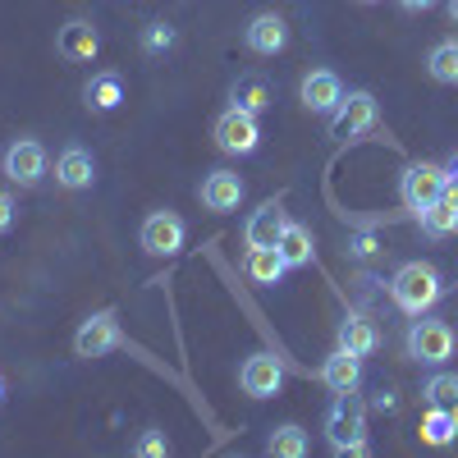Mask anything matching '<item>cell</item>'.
I'll use <instances>...</instances> for the list:
<instances>
[{
    "label": "cell",
    "mask_w": 458,
    "mask_h": 458,
    "mask_svg": "<svg viewBox=\"0 0 458 458\" xmlns=\"http://www.w3.org/2000/svg\"><path fill=\"white\" fill-rule=\"evenodd\" d=\"M440 293H445V280H440V271L431 261H408V266H399L394 280H390L394 308L408 312V317H427L440 302Z\"/></svg>",
    "instance_id": "obj_1"
},
{
    "label": "cell",
    "mask_w": 458,
    "mask_h": 458,
    "mask_svg": "<svg viewBox=\"0 0 458 458\" xmlns=\"http://www.w3.org/2000/svg\"><path fill=\"white\" fill-rule=\"evenodd\" d=\"M326 440H330L335 454H353V458L371 454V445H367V403L358 399V390L335 394V403L326 412Z\"/></svg>",
    "instance_id": "obj_2"
},
{
    "label": "cell",
    "mask_w": 458,
    "mask_h": 458,
    "mask_svg": "<svg viewBox=\"0 0 458 458\" xmlns=\"http://www.w3.org/2000/svg\"><path fill=\"white\" fill-rule=\"evenodd\" d=\"M454 349H458V335H454L449 321H440V317H417V321L408 326V358H412L417 367H445V362L454 358Z\"/></svg>",
    "instance_id": "obj_3"
},
{
    "label": "cell",
    "mask_w": 458,
    "mask_h": 458,
    "mask_svg": "<svg viewBox=\"0 0 458 458\" xmlns=\"http://www.w3.org/2000/svg\"><path fill=\"white\" fill-rule=\"evenodd\" d=\"M445 183H449V170L436 165V161H412L403 165L399 174V202L412 211V216H422L427 207H436L445 198Z\"/></svg>",
    "instance_id": "obj_4"
},
{
    "label": "cell",
    "mask_w": 458,
    "mask_h": 458,
    "mask_svg": "<svg viewBox=\"0 0 458 458\" xmlns=\"http://www.w3.org/2000/svg\"><path fill=\"white\" fill-rule=\"evenodd\" d=\"M114 349H124V330H120V317H114V308H101L92 312L79 330H73V353L79 358H106Z\"/></svg>",
    "instance_id": "obj_5"
},
{
    "label": "cell",
    "mask_w": 458,
    "mask_h": 458,
    "mask_svg": "<svg viewBox=\"0 0 458 458\" xmlns=\"http://www.w3.org/2000/svg\"><path fill=\"white\" fill-rule=\"evenodd\" d=\"M211 138H216V147L225 151V157H252V151L261 147V124H257V114L229 106L220 120H216Z\"/></svg>",
    "instance_id": "obj_6"
},
{
    "label": "cell",
    "mask_w": 458,
    "mask_h": 458,
    "mask_svg": "<svg viewBox=\"0 0 458 458\" xmlns=\"http://www.w3.org/2000/svg\"><path fill=\"white\" fill-rule=\"evenodd\" d=\"M376 120H380V110H376V97L371 92H349L335 110H330V138H339V142H349V138H362L367 129H376Z\"/></svg>",
    "instance_id": "obj_7"
},
{
    "label": "cell",
    "mask_w": 458,
    "mask_h": 458,
    "mask_svg": "<svg viewBox=\"0 0 458 458\" xmlns=\"http://www.w3.org/2000/svg\"><path fill=\"white\" fill-rule=\"evenodd\" d=\"M183 239H188V229L174 211H151L138 229V243H142L147 257H174L183 248Z\"/></svg>",
    "instance_id": "obj_8"
},
{
    "label": "cell",
    "mask_w": 458,
    "mask_h": 458,
    "mask_svg": "<svg viewBox=\"0 0 458 458\" xmlns=\"http://www.w3.org/2000/svg\"><path fill=\"white\" fill-rule=\"evenodd\" d=\"M239 390H243L248 399H276V394L284 390V367H280L271 353L243 358V367H239Z\"/></svg>",
    "instance_id": "obj_9"
},
{
    "label": "cell",
    "mask_w": 458,
    "mask_h": 458,
    "mask_svg": "<svg viewBox=\"0 0 458 458\" xmlns=\"http://www.w3.org/2000/svg\"><path fill=\"white\" fill-rule=\"evenodd\" d=\"M47 174V147L37 138H19L10 151H5V179L19 183V188H37Z\"/></svg>",
    "instance_id": "obj_10"
},
{
    "label": "cell",
    "mask_w": 458,
    "mask_h": 458,
    "mask_svg": "<svg viewBox=\"0 0 458 458\" xmlns=\"http://www.w3.org/2000/svg\"><path fill=\"white\" fill-rule=\"evenodd\" d=\"M243 179L234 174V170H211L207 179H202V188H198V198H202V207L207 211H216V216H229V211H239V202H243Z\"/></svg>",
    "instance_id": "obj_11"
},
{
    "label": "cell",
    "mask_w": 458,
    "mask_h": 458,
    "mask_svg": "<svg viewBox=\"0 0 458 458\" xmlns=\"http://www.w3.org/2000/svg\"><path fill=\"white\" fill-rule=\"evenodd\" d=\"M243 42L252 55H280L289 47V23L276 14V10H266V14H252V23L243 28Z\"/></svg>",
    "instance_id": "obj_12"
},
{
    "label": "cell",
    "mask_w": 458,
    "mask_h": 458,
    "mask_svg": "<svg viewBox=\"0 0 458 458\" xmlns=\"http://www.w3.org/2000/svg\"><path fill=\"white\" fill-rule=\"evenodd\" d=\"M55 183L64 188V193H83V188L97 183V161L88 147H64L55 157Z\"/></svg>",
    "instance_id": "obj_13"
},
{
    "label": "cell",
    "mask_w": 458,
    "mask_h": 458,
    "mask_svg": "<svg viewBox=\"0 0 458 458\" xmlns=\"http://www.w3.org/2000/svg\"><path fill=\"white\" fill-rule=\"evenodd\" d=\"M284 225H289V211L280 202H261L248 216V225H243V239H248V248H276L280 234H284Z\"/></svg>",
    "instance_id": "obj_14"
},
{
    "label": "cell",
    "mask_w": 458,
    "mask_h": 458,
    "mask_svg": "<svg viewBox=\"0 0 458 458\" xmlns=\"http://www.w3.org/2000/svg\"><path fill=\"white\" fill-rule=\"evenodd\" d=\"M298 97H302V106H308L312 114H330L344 101V83H339L335 69H312L308 79H302Z\"/></svg>",
    "instance_id": "obj_15"
},
{
    "label": "cell",
    "mask_w": 458,
    "mask_h": 458,
    "mask_svg": "<svg viewBox=\"0 0 458 458\" xmlns=\"http://www.w3.org/2000/svg\"><path fill=\"white\" fill-rule=\"evenodd\" d=\"M321 380H326V390L330 394H349L362 386V358L349 353V349H335L326 362H321Z\"/></svg>",
    "instance_id": "obj_16"
},
{
    "label": "cell",
    "mask_w": 458,
    "mask_h": 458,
    "mask_svg": "<svg viewBox=\"0 0 458 458\" xmlns=\"http://www.w3.org/2000/svg\"><path fill=\"white\" fill-rule=\"evenodd\" d=\"M55 51H60L64 60H97V51H101V37H97V28H92V23L73 19V23H64V28H60V37H55Z\"/></svg>",
    "instance_id": "obj_17"
},
{
    "label": "cell",
    "mask_w": 458,
    "mask_h": 458,
    "mask_svg": "<svg viewBox=\"0 0 458 458\" xmlns=\"http://www.w3.org/2000/svg\"><path fill=\"white\" fill-rule=\"evenodd\" d=\"M339 349H349V353H358V358H371L376 349H380V330L367 321V317H358V312H349L339 321Z\"/></svg>",
    "instance_id": "obj_18"
},
{
    "label": "cell",
    "mask_w": 458,
    "mask_h": 458,
    "mask_svg": "<svg viewBox=\"0 0 458 458\" xmlns=\"http://www.w3.org/2000/svg\"><path fill=\"white\" fill-rule=\"evenodd\" d=\"M280 257L289 261V271H302V266H312L317 261V243H312V229L308 225H298V220H289L284 225V234H280Z\"/></svg>",
    "instance_id": "obj_19"
},
{
    "label": "cell",
    "mask_w": 458,
    "mask_h": 458,
    "mask_svg": "<svg viewBox=\"0 0 458 458\" xmlns=\"http://www.w3.org/2000/svg\"><path fill=\"white\" fill-rule=\"evenodd\" d=\"M243 271H248V280H257V284H280L284 271H289V261L280 257V248H248Z\"/></svg>",
    "instance_id": "obj_20"
},
{
    "label": "cell",
    "mask_w": 458,
    "mask_h": 458,
    "mask_svg": "<svg viewBox=\"0 0 458 458\" xmlns=\"http://www.w3.org/2000/svg\"><path fill=\"white\" fill-rule=\"evenodd\" d=\"M422 440H427V445H436V449H445V445H454V440H458L454 408H436V403H427V417H422Z\"/></svg>",
    "instance_id": "obj_21"
},
{
    "label": "cell",
    "mask_w": 458,
    "mask_h": 458,
    "mask_svg": "<svg viewBox=\"0 0 458 458\" xmlns=\"http://www.w3.org/2000/svg\"><path fill=\"white\" fill-rule=\"evenodd\" d=\"M229 97H234V106L248 110V114H261L271 106V88H266V79H257V73H243V79L229 88Z\"/></svg>",
    "instance_id": "obj_22"
},
{
    "label": "cell",
    "mask_w": 458,
    "mask_h": 458,
    "mask_svg": "<svg viewBox=\"0 0 458 458\" xmlns=\"http://www.w3.org/2000/svg\"><path fill=\"white\" fill-rule=\"evenodd\" d=\"M266 454H276V458H302V454H308V431H302L298 422L276 427L271 436H266Z\"/></svg>",
    "instance_id": "obj_23"
},
{
    "label": "cell",
    "mask_w": 458,
    "mask_h": 458,
    "mask_svg": "<svg viewBox=\"0 0 458 458\" xmlns=\"http://www.w3.org/2000/svg\"><path fill=\"white\" fill-rule=\"evenodd\" d=\"M83 97H88V106H92V110H120V101H124V83H120V73H97V79L83 88Z\"/></svg>",
    "instance_id": "obj_24"
},
{
    "label": "cell",
    "mask_w": 458,
    "mask_h": 458,
    "mask_svg": "<svg viewBox=\"0 0 458 458\" xmlns=\"http://www.w3.org/2000/svg\"><path fill=\"white\" fill-rule=\"evenodd\" d=\"M417 220H422V234H431V239H445V234H454V229H458V207L440 198L436 207H427V211L417 216Z\"/></svg>",
    "instance_id": "obj_25"
},
{
    "label": "cell",
    "mask_w": 458,
    "mask_h": 458,
    "mask_svg": "<svg viewBox=\"0 0 458 458\" xmlns=\"http://www.w3.org/2000/svg\"><path fill=\"white\" fill-rule=\"evenodd\" d=\"M427 69H431L436 83H458V37H449V42H440L427 55Z\"/></svg>",
    "instance_id": "obj_26"
},
{
    "label": "cell",
    "mask_w": 458,
    "mask_h": 458,
    "mask_svg": "<svg viewBox=\"0 0 458 458\" xmlns=\"http://www.w3.org/2000/svg\"><path fill=\"white\" fill-rule=\"evenodd\" d=\"M422 399L436 403V408H454L458 403V371H436L422 386Z\"/></svg>",
    "instance_id": "obj_27"
},
{
    "label": "cell",
    "mask_w": 458,
    "mask_h": 458,
    "mask_svg": "<svg viewBox=\"0 0 458 458\" xmlns=\"http://www.w3.org/2000/svg\"><path fill=\"white\" fill-rule=\"evenodd\" d=\"M174 42H179V32H174L170 23H147V28H142V51H151V55L170 51Z\"/></svg>",
    "instance_id": "obj_28"
},
{
    "label": "cell",
    "mask_w": 458,
    "mask_h": 458,
    "mask_svg": "<svg viewBox=\"0 0 458 458\" xmlns=\"http://www.w3.org/2000/svg\"><path fill=\"white\" fill-rule=\"evenodd\" d=\"M133 454H138V458H165V454H170L165 431H142V436H138V445H133Z\"/></svg>",
    "instance_id": "obj_29"
},
{
    "label": "cell",
    "mask_w": 458,
    "mask_h": 458,
    "mask_svg": "<svg viewBox=\"0 0 458 458\" xmlns=\"http://www.w3.org/2000/svg\"><path fill=\"white\" fill-rule=\"evenodd\" d=\"M14 198L5 193V188H0V234H10V229H14Z\"/></svg>",
    "instance_id": "obj_30"
},
{
    "label": "cell",
    "mask_w": 458,
    "mask_h": 458,
    "mask_svg": "<svg viewBox=\"0 0 458 458\" xmlns=\"http://www.w3.org/2000/svg\"><path fill=\"white\" fill-rule=\"evenodd\" d=\"M399 5H403L408 14H422V10H431V5H436V0H399Z\"/></svg>",
    "instance_id": "obj_31"
},
{
    "label": "cell",
    "mask_w": 458,
    "mask_h": 458,
    "mask_svg": "<svg viewBox=\"0 0 458 458\" xmlns=\"http://www.w3.org/2000/svg\"><path fill=\"white\" fill-rule=\"evenodd\" d=\"M445 170H449V183H458V157H454V161H449Z\"/></svg>",
    "instance_id": "obj_32"
},
{
    "label": "cell",
    "mask_w": 458,
    "mask_h": 458,
    "mask_svg": "<svg viewBox=\"0 0 458 458\" xmlns=\"http://www.w3.org/2000/svg\"><path fill=\"white\" fill-rule=\"evenodd\" d=\"M449 19L458 23V0H449Z\"/></svg>",
    "instance_id": "obj_33"
},
{
    "label": "cell",
    "mask_w": 458,
    "mask_h": 458,
    "mask_svg": "<svg viewBox=\"0 0 458 458\" xmlns=\"http://www.w3.org/2000/svg\"><path fill=\"white\" fill-rule=\"evenodd\" d=\"M0 403H5V376H0Z\"/></svg>",
    "instance_id": "obj_34"
},
{
    "label": "cell",
    "mask_w": 458,
    "mask_h": 458,
    "mask_svg": "<svg viewBox=\"0 0 458 458\" xmlns=\"http://www.w3.org/2000/svg\"><path fill=\"white\" fill-rule=\"evenodd\" d=\"M358 5H376V0H358Z\"/></svg>",
    "instance_id": "obj_35"
},
{
    "label": "cell",
    "mask_w": 458,
    "mask_h": 458,
    "mask_svg": "<svg viewBox=\"0 0 458 458\" xmlns=\"http://www.w3.org/2000/svg\"><path fill=\"white\" fill-rule=\"evenodd\" d=\"M454 422H458V403H454Z\"/></svg>",
    "instance_id": "obj_36"
}]
</instances>
